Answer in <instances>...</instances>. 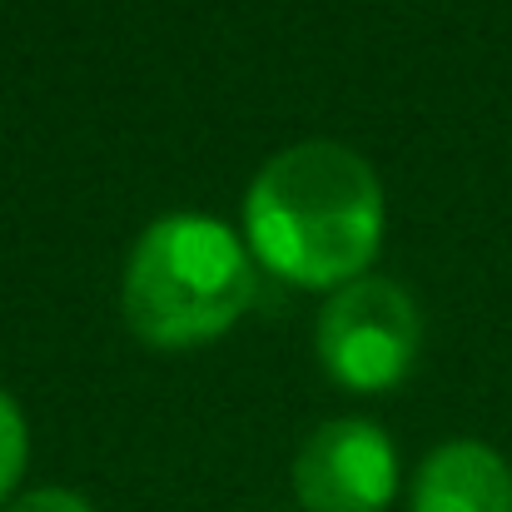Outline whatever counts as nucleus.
Masks as SVG:
<instances>
[{
	"mask_svg": "<svg viewBox=\"0 0 512 512\" xmlns=\"http://www.w3.org/2000/svg\"><path fill=\"white\" fill-rule=\"evenodd\" d=\"M418 348H423V314L413 294L373 274L334 289L314 329V353L324 373L348 393H383L403 383L418 363Z\"/></svg>",
	"mask_w": 512,
	"mask_h": 512,
	"instance_id": "3",
	"label": "nucleus"
},
{
	"mask_svg": "<svg viewBox=\"0 0 512 512\" xmlns=\"http://www.w3.org/2000/svg\"><path fill=\"white\" fill-rule=\"evenodd\" d=\"M254 259L244 239L204 214L155 219L130 259L120 284V309L130 334L150 348H199L234 329L254 304Z\"/></svg>",
	"mask_w": 512,
	"mask_h": 512,
	"instance_id": "2",
	"label": "nucleus"
},
{
	"mask_svg": "<svg viewBox=\"0 0 512 512\" xmlns=\"http://www.w3.org/2000/svg\"><path fill=\"white\" fill-rule=\"evenodd\" d=\"M294 493L304 512H383L398 493V453L368 418L314 428L294 458Z\"/></svg>",
	"mask_w": 512,
	"mask_h": 512,
	"instance_id": "4",
	"label": "nucleus"
},
{
	"mask_svg": "<svg viewBox=\"0 0 512 512\" xmlns=\"http://www.w3.org/2000/svg\"><path fill=\"white\" fill-rule=\"evenodd\" d=\"M408 512H512V468L498 458V448L453 438L423 458Z\"/></svg>",
	"mask_w": 512,
	"mask_h": 512,
	"instance_id": "5",
	"label": "nucleus"
},
{
	"mask_svg": "<svg viewBox=\"0 0 512 512\" xmlns=\"http://www.w3.org/2000/svg\"><path fill=\"white\" fill-rule=\"evenodd\" d=\"M25 453H30V433H25V418L15 408V398L0 388V508L10 503L20 473H25Z\"/></svg>",
	"mask_w": 512,
	"mask_h": 512,
	"instance_id": "6",
	"label": "nucleus"
},
{
	"mask_svg": "<svg viewBox=\"0 0 512 512\" xmlns=\"http://www.w3.org/2000/svg\"><path fill=\"white\" fill-rule=\"evenodd\" d=\"M0 512H95V508L80 493H70V488H35V493L10 498Z\"/></svg>",
	"mask_w": 512,
	"mask_h": 512,
	"instance_id": "7",
	"label": "nucleus"
},
{
	"mask_svg": "<svg viewBox=\"0 0 512 512\" xmlns=\"http://www.w3.org/2000/svg\"><path fill=\"white\" fill-rule=\"evenodd\" d=\"M244 239L279 279L343 289L363 279L383 244V184L348 145H289L264 160L244 194Z\"/></svg>",
	"mask_w": 512,
	"mask_h": 512,
	"instance_id": "1",
	"label": "nucleus"
}]
</instances>
